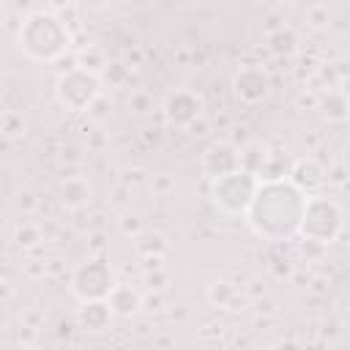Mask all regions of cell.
Wrapping results in <instances>:
<instances>
[{
	"mask_svg": "<svg viewBox=\"0 0 350 350\" xmlns=\"http://www.w3.org/2000/svg\"><path fill=\"white\" fill-rule=\"evenodd\" d=\"M232 88H235V96H238L243 104H257V101H262V98L268 96L271 79H268V74H265L260 66H246V68H241V71L235 74Z\"/></svg>",
	"mask_w": 350,
	"mask_h": 350,
	"instance_id": "cell-9",
	"label": "cell"
},
{
	"mask_svg": "<svg viewBox=\"0 0 350 350\" xmlns=\"http://www.w3.org/2000/svg\"><path fill=\"white\" fill-rule=\"evenodd\" d=\"M120 230L129 235V232H134V235H139V219L137 216H123L120 219Z\"/></svg>",
	"mask_w": 350,
	"mask_h": 350,
	"instance_id": "cell-25",
	"label": "cell"
},
{
	"mask_svg": "<svg viewBox=\"0 0 350 350\" xmlns=\"http://www.w3.org/2000/svg\"><path fill=\"white\" fill-rule=\"evenodd\" d=\"M238 167H241V148H235L232 142H213L202 156V172L211 180H216Z\"/></svg>",
	"mask_w": 350,
	"mask_h": 350,
	"instance_id": "cell-8",
	"label": "cell"
},
{
	"mask_svg": "<svg viewBox=\"0 0 350 350\" xmlns=\"http://www.w3.org/2000/svg\"><path fill=\"white\" fill-rule=\"evenodd\" d=\"M107 301H109L112 312L120 314V317H134L142 309V293L137 287H131V284H123V282L109 290Z\"/></svg>",
	"mask_w": 350,
	"mask_h": 350,
	"instance_id": "cell-12",
	"label": "cell"
},
{
	"mask_svg": "<svg viewBox=\"0 0 350 350\" xmlns=\"http://www.w3.org/2000/svg\"><path fill=\"white\" fill-rule=\"evenodd\" d=\"M112 306L107 298L98 301H82V306L77 309V325L85 331H104L112 323Z\"/></svg>",
	"mask_w": 350,
	"mask_h": 350,
	"instance_id": "cell-10",
	"label": "cell"
},
{
	"mask_svg": "<svg viewBox=\"0 0 350 350\" xmlns=\"http://www.w3.org/2000/svg\"><path fill=\"white\" fill-rule=\"evenodd\" d=\"M57 189H60L63 205H68V208H82L90 200V183L82 175H66Z\"/></svg>",
	"mask_w": 350,
	"mask_h": 350,
	"instance_id": "cell-13",
	"label": "cell"
},
{
	"mask_svg": "<svg viewBox=\"0 0 350 350\" xmlns=\"http://www.w3.org/2000/svg\"><path fill=\"white\" fill-rule=\"evenodd\" d=\"M98 77H101L104 82H109V85H123V82L129 79V66H126V63H118V60H115V63H107Z\"/></svg>",
	"mask_w": 350,
	"mask_h": 350,
	"instance_id": "cell-20",
	"label": "cell"
},
{
	"mask_svg": "<svg viewBox=\"0 0 350 350\" xmlns=\"http://www.w3.org/2000/svg\"><path fill=\"white\" fill-rule=\"evenodd\" d=\"M345 227V213L339 208L336 200L325 197V194H306V208H304V219H301V235L304 238H314L320 243H331L336 241V235Z\"/></svg>",
	"mask_w": 350,
	"mask_h": 350,
	"instance_id": "cell-4",
	"label": "cell"
},
{
	"mask_svg": "<svg viewBox=\"0 0 350 350\" xmlns=\"http://www.w3.org/2000/svg\"><path fill=\"white\" fill-rule=\"evenodd\" d=\"M208 301H211L213 306L230 309V306L238 301V290H235V284H230V282H213V284L208 287Z\"/></svg>",
	"mask_w": 350,
	"mask_h": 350,
	"instance_id": "cell-17",
	"label": "cell"
},
{
	"mask_svg": "<svg viewBox=\"0 0 350 350\" xmlns=\"http://www.w3.org/2000/svg\"><path fill=\"white\" fill-rule=\"evenodd\" d=\"M167 271H161V268H156V271H145V284L150 287V290H164V284H167Z\"/></svg>",
	"mask_w": 350,
	"mask_h": 350,
	"instance_id": "cell-23",
	"label": "cell"
},
{
	"mask_svg": "<svg viewBox=\"0 0 350 350\" xmlns=\"http://www.w3.org/2000/svg\"><path fill=\"white\" fill-rule=\"evenodd\" d=\"M156 186H159V191H167V189H170L172 183H170L167 178H159V180H156Z\"/></svg>",
	"mask_w": 350,
	"mask_h": 350,
	"instance_id": "cell-30",
	"label": "cell"
},
{
	"mask_svg": "<svg viewBox=\"0 0 350 350\" xmlns=\"http://www.w3.org/2000/svg\"><path fill=\"white\" fill-rule=\"evenodd\" d=\"M134 249L139 257H148V254H161L167 252V238L161 232H139L134 238Z\"/></svg>",
	"mask_w": 350,
	"mask_h": 350,
	"instance_id": "cell-16",
	"label": "cell"
},
{
	"mask_svg": "<svg viewBox=\"0 0 350 350\" xmlns=\"http://www.w3.org/2000/svg\"><path fill=\"white\" fill-rule=\"evenodd\" d=\"M304 208L306 194L293 180H262L246 211V221L265 241H290L301 232Z\"/></svg>",
	"mask_w": 350,
	"mask_h": 350,
	"instance_id": "cell-1",
	"label": "cell"
},
{
	"mask_svg": "<svg viewBox=\"0 0 350 350\" xmlns=\"http://www.w3.org/2000/svg\"><path fill=\"white\" fill-rule=\"evenodd\" d=\"M328 22H331V14H328L325 5H312L309 8V25L312 27H328Z\"/></svg>",
	"mask_w": 350,
	"mask_h": 350,
	"instance_id": "cell-22",
	"label": "cell"
},
{
	"mask_svg": "<svg viewBox=\"0 0 350 350\" xmlns=\"http://www.w3.org/2000/svg\"><path fill=\"white\" fill-rule=\"evenodd\" d=\"M268 46H271L273 55L290 57V55H295V49H298V36H295L290 27H279V30H273V33L268 36Z\"/></svg>",
	"mask_w": 350,
	"mask_h": 350,
	"instance_id": "cell-15",
	"label": "cell"
},
{
	"mask_svg": "<svg viewBox=\"0 0 350 350\" xmlns=\"http://www.w3.org/2000/svg\"><path fill=\"white\" fill-rule=\"evenodd\" d=\"M189 129H191V134H194V137H202V134L208 131V120H205V118L200 115V118H197L194 123H189Z\"/></svg>",
	"mask_w": 350,
	"mask_h": 350,
	"instance_id": "cell-27",
	"label": "cell"
},
{
	"mask_svg": "<svg viewBox=\"0 0 350 350\" xmlns=\"http://www.w3.org/2000/svg\"><path fill=\"white\" fill-rule=\"evenodd\" d=\"M320 112L328 118V120H347L350 118V98L345 96V93H325L323 98H320Z\"/></svg>",
	"mask_w": 350,
	"mask_h": 350,
	"instance_id": "cell-14",
	"label": "cell"
},
{
	"mask_svg": "<svg viewBox=\"0 0 350 350\" xmlns=\"http://www.w3.org/2000/svg\"><path fill=\"white\" fill-rule=\"evenodd\" d=\"M66 159H68V161H79V150H77V148H71V145H68V148H63V161H66Z\"/></svg>",
	"mask_w": 350,
	"mask_h": 350,
	"instance_id": "cell-28",
	"label": "cell"
},
{
	"mask_svg": "<svg viewBox=\"0 0 350 350\" xmlns=\"http://www.w3.org/2000/svg\"><path fill=\"white\" fill-rule=\"evenodd\" d=\"M14 241H16V246H22V249H30V246H36V243L41 241V230H38L36 224H30V221H22V224L16 227V235H14Z\"/></svg>",
	"mask_w": 350,
	"mask_h": 350,
	"instance_id": "cell-18",
	"label": "cell"
},
{
	"mask_svg": "<svg viewBox=\"0 0 350 350\" xmlns=\"http://www.w3.org/2000/svg\"><path fill=\"white\" fill-rule=\"evenodd\" d=\"M129 107H131L137 115H148V112L153 109V96H150V93H145V90H137V93H131Z\"/></svg>",
	"mask_w": 350,
	"mask_h": 350,
	"instance_id": "cell-21",
	"label": "cell"
},
{
	"mask_svg": "<svg viewBox=\"0 0 350 350\" xmlns=\"http://www.w3.org/2000/svg\"><path fill=\"white\" fill-rule=\"evenodd\" d=\"M16 41H19V49L30 60L49 63V60L60 57L68 49L71 36H68V30H66L60 16L46 14V11H36L27 19H22Z\"/></svg>",
	"mask_w": 350,
	"mask_h": 350,
	"instance_id": "cell-2",
	"label": "cell"
},
{
	"mask_svg": "<svg viewBox=\"0 0 350 350\" xmlns=\"http://www.w3.org/2000/svg\"><path fill=\"white\" fill-rule=\"evenodd\" d=\"M101 96V79L98 74H90L85 68H68L60 79H57V101L66 109L82 112L90 109Z\"/></svg>",
	"mask_w": 350,
	"mask_h": 350,
	"instance_id": "cell-5",
	"label": "cell"
},
{
	"mask_svg": "<svg viewBox=\"0 0 350 350\" xmlns=\"http://www.w3.org/2000/svg\"><path fill=\"white\" fill-rule=\"evenodd\" d=\"M246 137H249L246 129H235V134H232V145L238 148V142H246Z\"/></svg>",
	"mask_w": 350,
	"mask_h": 350,
	"instance_id": "cell-29",
	"label": "cell"
},
{
	"mask_svg": "<svg viewBox=\"0 0 350 350\" xmlns=\"http://www.w3.org/2000/svg\"><path fill=\"white\" fill-rule=\"evenodd\" d=\"M282 3H298V0H282Z\"/></svg>",
	"mask_w": 350,
	"mask_h": 350,
	"instance_id": "cell-31",
	"label": "cell"
},
{
	"mask_svg": "<svg viewBox=\"0 0 350 350\" xmlns=\"http://www.w3.org/2000/svg\"><path fill=\"white\" fill-rule=\"evenodd\" d=\"M16 197H19V200H16V208H22L25 213H30V211H33V205H36L33 194H30V191H19Z\"/></svg>",
	"mask_w": 350,
	"mask_h": 350,
	"instance_id": "cell-26",
	"label": "cell"
},
{
	"mask_svg": "<svg viewBox=\"0 0 350 350\" xmlns=\"http://www.w3.org/2000/svg\"><path fill=\"white\" fill-rule=\"evenodd\" d=\"M142 306H145L148 312H161V309H164V304H161V293L156 290V295H145V298H142Z\"/></svg>",
	"mask_w": 350,
	"mask_h": 350,
	"instance_id": "cell-24",
	"label": "cell"
},
{
	"mask_svg": "<svg viewBox=\"0 0 350 350\" xmlns=\"http://www.w3.org/2000/svg\"><path fill=\"white\" fill-rule=\"evenodd\" d=\"M290 180H293L304 194H314V191L325 183V175H323V167H320L314 159H298V161L290 167Z\"/></svg>",
	"mask_w": 350,
	"mask_h": 350,
	"instance_id": "cell-11",
	"label": "cell"
},
{
	"mask_svg": "<svg viewBox=\"0 0 350 350\" xmlns=\"http://www.w3.org/2000/svg\"><path fill=\"white\" fill-rule=\"evenodd\" d=\"M77 66H79V68H85V71H90V74H101V71H104V66H107V60H104V55H101V52L88 49V52H82V55L77 57Z\"/></svg>",
	"mask_w": 350,
	"mask_h": 350,
	"instance_id": "cell-19",
	"label": "cell"
},
{
	"mask_svg": "<svg viewBox=\"0 0 350 350\" xmlns=\"http://www.w3.org/2000/svg\"><path fill=\"white\" fill-rule=\"evenodd\" d=\"M164 115L172 126H189L202 115V96L194 90H175L164 104Z\"/></svg>",
	"mask_w": 350,
	"mask_h": 350,
	"instance_id": "cell-7",
	"label": "cell"
},
{
	"mask_svg": "<svg viewBox=\"0 0 350 350\" xmlns=\"http://www.w3.org/2000/svg\"><path fill=\"white\" fill-rule=\"evenodd\" d=\"M115 287L112 279V268L109 262L98 254V257H88L85 262H79L71 273V293L79 301H98L107 298L109 290Z\"/></svg>",
	"mask_w": 350,
	"mask_h": 350,
	"instance_id": "cell-6",
	"label": "cell"
},
{
	"mask_svg": "<svg viewBox=\"0 0 350 350\" xmlns=\"http://www.w3.org/2000/svg\"><path fill=\"white\" fill-rule=\"evenodd\" d=\"M260 183L262 180L252 170L238 167V170H232V172H227V175H221V178L213 180L211 197H213V202H216V208L221 213L238 216V213H246L249 211V205H252Z\"/></svg>",
	"mask_w": 350,
	"mask_h": 350,
	"instance_id": "cell-3",
	"label": "cell"
}]
</instances>
